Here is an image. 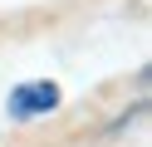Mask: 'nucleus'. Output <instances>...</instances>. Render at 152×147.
I'll list each match as a JSON object with an SVG mask.
<instances>
[{
	"label": "nucleus",
	"instance_id": "f257e3e1",
	"mask_svg": "<svg viewBox=\"0 0 152 147\" xmlns=\"http://www.w3.org/2000/svg\"><path fill=\"white\" fill-rule=\"evenodd\" d=\"M59 108V83L49 78H30V83L10 88V118H39Z\"/></svg>",
	"mask_w": 152,
	"mask_h": 147
}]
</instances>
